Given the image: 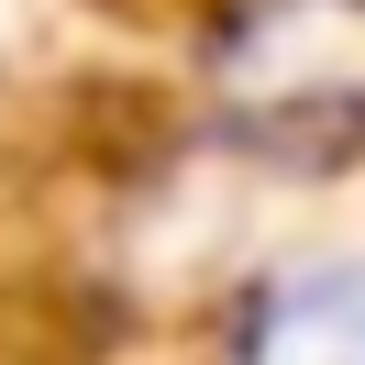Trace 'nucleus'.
<instances>
[{"label":"nucleus","instance_id":"f257e3e1","mask_svg":"<svg viewBox=\"0 0 365 365\" xmlns=\"http://www.w3.org/2000/svg\"><path fill=\"white\" fill-rule=\"evenodd\" d=\"M232 365H365V255L255 288L244 332H232Z\"/></svg>","mask_w":365,"mask_h":365}]
</instances>
